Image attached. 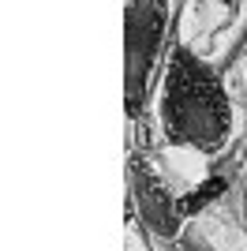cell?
Segmentation results:
<instances>
[{"mask_svg":"<svg viewBox=\"0 0 247 251\" xmlns=\"http://www.w3.org/2000/svg\"><path fill=\"white\" fill-rule=\"evenodd\" d=\"M146 116L157 131L154 154L180 195L214 176L244 135V109L232 101L221 68L180 45L169 52Z\"/></svg>","mask_w":247,"mask_h":251,"instance_id":"1","label":"cell"},{"mask_svg":"<svg viewBox=\"0 0 247 251\" xmlns=\"http://www.w3.org/2000/svg\"><path fill=\"white\" fill-rule=\"evenodd\" d=\"M124 251H157L150 244V236L139 229V221H131V218H124Z\"/></svg>","mask_w":247,"mask_h":251,"instance_id":"6","label":"cell"},{"mask_svg":"<svg viewBox=\"0 0 247 251\" xmlns=\"http://www.w3.org/2000/svg\"><path fill=\"white\" fill-rule=\"evenodd\" d=\"M221 75H225V86H228V94H232V101L247 113V49H240L236 56L221 68Z\"/></svg>","mask_w":247,"mask_h":251,"instance_id":"5","label":"cell"},{"mask_svg":"<svg viewBox=\"0 0 247 251\" xmlns=\"http://www.w3.org/2000/svg\"><path fill=\"white\" fill-rule=\"evenodd\" d=\"M176 45L225 68L247 49V0H176Z\"/></svg>","mask_w":247,"mask_h":251,"instance_id":"4","label":"cell"},{"mask_svg":"<svg viewBox=\"0 0 247 251\" xmlns=\"http://www.w3.org/2000/svg\"><path fill=\"white\" fill-rule=\"evenodd\" d=\"M124 218L139 221V229L150 236L157 251H176L187 229L184 195L169 173L161 169L157 154L135 150L124 165Z\"/></svg>","mask_w":247,"mask_h":251,"instance_id":"3","label":"cell"},{"mask_svg":"<svg viewBox=\"0 0 247 251\" xmlns=\"http://www.w3.org/2000/svg\"><path fill=\"white\" fill-rule=\"evenodd\" d=\"M176 49V0H124V116H143Z\"/></svg>","mask_w":247,"mask_h":251,"instance_id":"2","label":"cell"}]
</instances>
